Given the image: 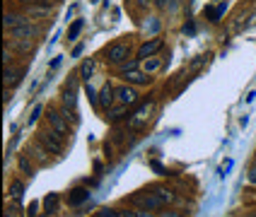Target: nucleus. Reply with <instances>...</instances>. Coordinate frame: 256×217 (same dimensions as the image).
<instances>
[{
	"mask_svg": "<svg viewBox=\"0 0 256 217\" xmlns=\"http://www.w3.org/2000/svg\"><path fill=\"white\" fill-rule=\"evenodd\" d=\"M130 51H133V43L130 41L109 43V46L104 48V63H106V65H112V68H118V65H124V63L128 60Z\"/></svg>",
	"mask_w": 256,
	"mask_h": 217,
	"instance_id": "nucleus-1",
	"label": "nucleus"
},
{
	"mask_svg": "<svg viewBox=\"0 0 256 217\" xmlns=\"http://www.w3.org/2000/svg\"><path fill=\"white\" fill-rule=\"evenodd\" d=\"M63 138H66V135H60V133L54 128H46L39 133V143H42L51 155H60V152H63Z\"/></svg>",
	"mask_w": 256,
	"mask_h": 217,
	"instance_id": "nucleus-2",
	"label": "nucleus"
},
{
	"mask_svg": "<svg viewBox=\"0 0 256 217\" xmlns=\"http://www.w3.org/2000/svg\"><path fill=\"white\" fill-rule=\"evenodd\" d=\"M133 203L140 208V210H160V208H164V203L157 198V193H148V191H140V193H136L133 196Z\"/></svg>",
	"mask_w": 256,
	"mask_h": 217,
	"instance_id": "nucleus-3",
	"label": "nucleus"
},
{
	"mask_svg": "<svg viewBox=\"0 0 256 217\" xmlns=\"http://www.w3.org/2000/svg\"><path fill=\"white\" fill-rule=\"evenodd\" d=\"M121 80L128 82V85H133V87H148L150 82H152V75H150V72H145L142 68H136V70L121 72Z\"/></svg>",
	"mask_w": 256,
	"mask_h": 217,
	"instance_id": "nucleus-4",
	"label": "nucleus"
},
{
	"mask_svg": "<svg viewBox=\"0 0 256 217\" xmlns=\"http://www.w3.org/2000/svg\"><path fill=\"white\" fill-rule=\"evenodd\" d=\"M162 48H164V39H160V36H152L150 41H142L140 46H138V53H136V58H138V60L152 58L155 53H160Z\"/></svg>",
	"mask_w": 256,
	"mask_h": 217,
	"instance_id": "nucleus-5",
	"label": "nucleus"
},
{
	"mask_svg": "<svg viewBox=\"0 0 256 217\" xmlns=\"http://www.w3.org/2000/svg\"><path fill=\"white\" fill-rule=\"evenodd\" d=\"M46 121H48V128L58 130L60 135H68V133H70V121H68L66 116L60 114V111H54V109H48V111H46Z\"/></svg>",
	"mask_w": 256,
	"mask_h": 217,
	"instance_id": "nucleus-6",
	"label": "nucleus"
},
{
	"mask_svg": "<svg viewBox=\"0 0 256 217\" xmlns=\"http://www.w3.org/2000/svg\"><path fill=\"white\" fill-rule=\"evenodd\" d=\"M116 101L124 104V106H133V104L138 101V87L128 85V82L118 85L116 87Z\"/></svg>",
	"mask_w": 256,
	"mask_h": 217,
	"instance_id": "nucleus-7",
	"label": "nucleus"
},
{
	"mask_svg": "<svg viewBox=\"0 0 256 217\" xmlns=\"http://www.w3.org/2000/svg\"><path fill=\"white\" fill-rule=\"evenodd\" d=\"M116 101V87L112 82H104V87L100 89V109L106 114Z\"/></svg>",
	"mask_w": 256,
	"mask_h": 217,
	"instance_id": "nucleus-8",
	"label": "nucleus"
},
{
	"mask_svg": "<svg viewBox=\"0 0 256 217\" xmlns=\"http://www.w3.org/2000/svg\"><path fill=\"white\" fill-rule=\"evenodd\" d=\"M12 39H36L39 34H42V27H36V24H32V22H27V24H22V27H14L8 31Z\"/></svg>",
	"mask_w": 256,
	"mask_h": 217,
	"instance_id": "nucleus-9",
	"label": "nucleus"
},
{
	"mask_svg": "<svg viewBox=\"0 0 256 217\" xmlns=\"http://www.w3.org/2000/svg\"><path fill=\"white\" fill-rule=\"evenodd\" d=\"M27 22H32V19H29V14L5 12V19H2V27H5V31H10V29H14V27H22V24H27Z\"/></svg>",
	"mask_w": 256,
	"mask_h": 217,
	"instance_id": "nucleus-10",
	"label": "nucleus"
},
{
	"mask_svg": "<svg viewBox=\"0 0 256 217\" xmlns=\"http://www.w3.org/2000/svg\"><path fill=\"white\" fill-rule=\"evenodd\" d=\"M152 106H155V101H152V99L145 101L140 109H138L136 114L130 116V121H128V123H130V128H138L140 123H145V121H148V114H150V109H152Z\"/></svg>",
	"mask_w": 256,
	"mask_h": 217,
	"instance_id": "nucleus-11",
	"label": "nucleus"
},
{
	"mask_svg": "<svg viewBox=\"0 0 256 217\" xmlns=\"http://www.w3.org/2000/svg\"><path fill=\"white\" fill-rule=\"evenodd\" d=\"M85 201H90V191H87V188H82V186L72 188L70 193H68V205H70V208H80Z\"/></svg>",
	"mask_w": 256,
	"mask_h": 217,
	"instance_id": "nucleus-12",
	"label": "nucleus"
},
{
	"mask_svg": "<svg viewBox=\"0 0 256 217\" xmlns=\"http://www.w3.org/2000/svg\"><path fill=\"white\" fill-rule=\"evenodd\" d=\"M225 10H228V2H218V7H206V17H208V22L210 24H218L220 19H222V14H225Z\"/></svg>",
	"mask_w": 256,
	"mask_h": 217,
	"instance_id": "nucleus-13",
	"label": "nucleus"
},
{
	"mask_svg": "<svg viewBox=\"0 0 256 217\" xmlns=\"http://www.w3.org/2000/svg\"><path fill=\"white\" fill-rule=\"evenodd\" d=\"M27 14L29 17H46V14H51V5H46V2L27 5Z\"/></svg>",
	"mask_w": 256,
	"mask_h": 217,
	"instance_id": "nucleus-14",
	"label": "nucleus"
},
{
	"mask_svg": "<svg viewBox=\"0 0 256 217\" xmlns=\"http://www.w3.org/2000/svg\"><path fill=\"white\" fill-rule=\"evenodd\" d=\"M152 193H157V198L164 203V205H170V203L176 201V196L172 193L170 188H164V186H152Z\"/></svg>",
	"mask_w": 256,
	"mask_h": 217,
	"instance_id": "nucleus-15",
	"label": "nucleus"
},
{
	"mask_svg": "<svg viewBox=\"0 0 256 217\" xmlns=\"http://www.w3.org/2000/svg\"><path fill=\"white\" fill-rule=\"evenodd\" d=\"M140 68L145 72H150V75H152V72H157L160 68H162V58H155V56H152V58H145V60L140 63Z\"/></svg>",
	"mask_w": 256,
	"mask_h": 217,
	"instance_id": "nucleus-16",
	"label": "nucleus"
},
{
	"mask_svg": "<svg viewBox=\"0 0 256 217\" xmlns=\"http://www.w3.org/2000/svg\"><path fill=\"white\" fill-rule=\"evenodd\" d=\"M82 29H85V19H72V24L68 27V41H75Z\"/></svg>",
	"mask_w": 256,
	"mask_h": 217,
	"instance_id": "nucleus-17",
	"label": "nucleus"
},
{
	"mask_svg": "<svg viewBox=\"0 0 256 217\" xmlns=\"http://www.w3.org/2000/svg\"><path fill=\"white\" fill-rule=\"evenodd\" d=\"M17 77H20V72L14 70L12 65H5V70H2V85L5 87H10L17 82Z\"/></svg>",
	"mask_w": 256,
	"mask_h": 217,
	"instance_id": "nucleus-18",
	"label": "nucleus"
},
{
	"mask_svg": "<svg viewBox=\"0 0 256 217\" xmlns=\"http://www.w3.org/2000/svg\"><path fill=\"white\" fill-rule=\"evenodd\" d=\"M92 70H94V60H92V58H85V63H82V65H80V70H78L80 80L90 82V75H92Z\"/></svg>",
	"mask_w": 256,
	"mask_h": 217,
	"instance_id": "nucleus-19",
	"label": "nucleus"
},
{
	"mask_svg": "<svg viewBox=\"0 0 256 217\" xmlns=\"http://www.w3.org/2000/svg\"><path fill=\"white\" fill-rule=\"evenodd\" d=\"M142 29H145L148 34H157V31L162 29V22H160V17H155V14H152V17H148V19H145V24H142Z\"/></svg>",
	"mask_w": 256,
	"mask_h": 217,
	"instance_id": "nucleus-20",
	"label": "nucleus"
},
{
	"mask_svg": "<svg viewBox=\"0 0 256 217\" xmlns=\"http://www.w3.org/2000/svg\"><path fill=\"white\" fill-rule=\"evenodd\" d=\"M12 43L20 53H29L34 48V39H12Z\"/></svg>",
	"mask_w": 256,
	"mask_h": 217,
	"instance_id": "nucleus-21",
	"label": "nucleus"
},
{
	"mask_svg": "<svg viewBox=\"0 0 256 217\" xmlns=\"http://www.w3.org/2000/svg\"><path fill=\"white\" fill-rule=\"evenodd\" d=\"M20 172L24 174V176H34V167H32V162H29L27 155L20 157Z\"/></svg>",
	"mask_w": 256,
	"mask_h": 217,
	"instance_id": "nucleus-22",
	"label": "nucleus"
},
{
	"mask_svg": "<svg viewBox=\"0 0 256 217\" xmlns=\"http://www.w3.org/2000/svg\"><path fill=\"white\" fill-rule=\"evenodd\" d=\"M140 63L142 60H138V58H128L126 63H124V65H118L116 70H118V75H121V72H126V70H136V68H140Z\"/></svg>",
	"mask_w": 256,
	"mask_h": 217,
	"instance_id": "nucleus-23",
	"label": "nucleus"
},
{
	"mask_svg": "<svg viewBox=\"0 0 256 217\" xmlns=\"http://www.w3.org/2000/svg\"><path fill=\"white\" fill-rule=\"evenodd\" d=\"M58 205V196L56 193H48L46 198H44V208H46V213H54Z\"/></svg>",
	"mask_w": 256,
	"mask_h": 217,
	"instance_id": "nucleus-24",
	"label": "nucleus"
},
{
	"mask_svg": "<svg viewBox=\"0 0 256 217\" xmlns=\"http://www.w3.org/2000/svg\"><path fill=\"white\" fill-rule=\"evenodd\" d=\"M85 94H87V99L92 101L94 106H100V92H97L94 87L90 85V82H87V85H85Z\"/></svg>",
	"mask_w": 256,
	"mask_h": 217,
	"instance_id": "nucleus-25",
	"label": "nucleus"
},
{
	"mask_svg": "<svg viewBox=\"0 0 256 217\" xmlns=\"http://www.w3.org/2000/svg\"><path fill=\"white\" fill-rule=\"evenodd\" d=\"M22 193H24V184H22L20 179H14L12 184H10V196H14V198H22Z\"/></svg>",
	"mask_w": 256,
	"mask_h": 217,
	"instance_id": "nucleus-26",
	"label": "nucleus"
},
{
	"mask_svg": "<svg viewBox=\"0 0 256 217\" xmlns=\"http://www.w3.org/2000/svg\"><path fill=\"white\" fill-rule=\"evenodd\" d=\"M128 106H124V104H118V109H109L106 111V118H112V121H116V118H121V114L126 111Z\"/></svg>",
	"mask_w": 256,
	"mask_h": 217,
	"instance_id": "nucleus-27",
	"label": "nucleus"
},
{
	"mask_svg": "<svg viewBox=\"0 0 256 217\" xmlns=\"http://www.w3.org/2000/svg\"><path fill=\"white\" fill-rule=\"evenodd\" d=\"M42 114H44V106H42V104H36V106L32 109V116H29V126H32V123H36Z\"/></svg>",
	"mask_w": 256,
	"mask_h": 217,
	"instance_id": "nucleus-28",
	"label": "nucleus"
},
{
	"mask_svg": "<svg viewBox=\"0 0 256 217\" xmlns=\"http://www.w3.org/2000/svg\"><path fill=\"white\" fill-rule=\"evenodd\" d=\"M10 60H12V53H10V41H5V46H2V65H10Z\"/></svg>",
	"mask_w": 256,
	"mask_h": 217,
	"instance_id": "nucleus-29",
	"label": "nucleus"
},
{
	"mask_svg": "<svg viewBox=\"0 0 256 217\" xmlns=\"http://www.w3.org/2000/svg\"><path fill=\"white\" fill-rule=\"evenodd\" d=\"M182 5V0H167V12H176Z\"/></svg>",
	"mask_w": 256,
	"mask_h": 217,
	"instance_id": "nucleus-30",
	"label": "nucleus"
},
{
	"mask_svg": "<svg viewBox=\"0 0 256 217\" xmlns=\"http://www.w3.org/2000/svg\"><path fill=\"white\" fill-rule=\"evenodd\" d=\"M150 169H152V172H157V174H167V169H164L160 162H150Z\"/></svg>",
	"mask_w": 256,
	"mask_h": 217,
	"instance_id": "nucleus-31",
	"label": "nucleus"
},
{
	"mask_svg": "<svg viewBox=\"0 0 256 217\" xmlns=\"http://www.w3.org/2000/svg\"><path fill=\"white\" fill-rule=\"evenodd\" d=\"M82 51H85V46H82V43H78V46H75V48H72L70 58H78V56H80V53H82Z\"/></svg>",
	"mask_w": 256,
	"mask_h": 217,
	"instance_id": "nucleus-32",
	"label": "nucleus"
},
{
	"mask_svg": "<svg viewBox=\"0 0 256 217\" xmlns=\"http://www.w3.org/2000/svg\"><path fill=\"white\" fill-rule=\"evenodd\" d=\"M249 184H252V186H256V164L249 169Z\"/></svg>",
	"mask_w": 256,
	"mask_h": 217,
	"instance_id": "nucleus-33",
	"label": "nucleus"
},
{
	"mask_svg": "<svg viewBox=\"0 0 256 217\" xmlns=\"http://www.w3.org/2000/svg\"><path fill=\"white\" fill-rule=\"evenodd\" d=\"M160 217H184V215H182V213H176V210H164Z\"/></svg>",
	"mask_w": 256,
	"mask_h": 217,
	"instance_id": "nucleus-34",
	"label": "nucleus"
},
{
	"mask_svg": "<svg viewBox=\"0 0 256 217\" xmlns=\"http://www.w3.org/2000/svg\"><path fill=\"white\" fill-rule=\"evenodd\" d=\"M27 217H36V203H32V205H29V210H27Z\"/></svg>",
	"mask_w": 256,
	"mask_h": 217,
	"instance_id": "nucleus-35",
	"label": "nucleus"
},
{
	"mask_svg": "<svg viewBox=\"0 0 256 217\" xmlns=\"http://www.w3.org/2000/svg\"><path fill=\"white\" fill-rule=\"evenodd\" d=\"M232 164H234L232 159H228V162H225V167H222V176H228V172L232 169Z\"/></svg>",
	"mask_w": 256,
	"mask_h": 217,
	"instance_id": "nucleus-36",
	"label": "nucleus"
},
{
	"mask_svg": "<svg viewBox=\"0 0 256 217\" xmlns=\"http://www.w3.org/2000/svg\"><path fill=\"white\" fill-rule=\"evenodd\" d=\"M155 7L157 10H167V0H155Z\"/></svg>",
	"mask_w": 256,
	"mask_h": 217,
	"instance_id": "nucleus-37",
	"label": "nucleus"
},
{
	"mask_svg": "<svg viewBox=\"0 0 256 217\" xmlns=\"http://www.w3.org/2000/svg\"><path fill=\"white\" fill-rule=\"evenodd\" d=\"M196 31V27H194V22H188V24H184V34H194Z\"/></svg>",
	"mask_w": 256,
	"mask_h": 217,
	"instance_id": "nucleus-38",
	"label": "nucleus"
},
{
	"mask_svg": "<svg viewBox=\"0 0 256 217\" xmlns=\"http://www.w3.org/2000/svg\"><path fill=\"white\" fill-rule=\"evenodd\" d=\"M136 217H155V215H152L150 210H138V213H136Z\"/></svg>",
	"mask_w": 256,
	"mask_h": 217,
	"instance_id": "nucleus-39",
	"label": "nucleus"
},
{
	"mask_svg": "<svg viewBox=\"0 0 256 217\" xmlns=\"http://www.w3.org/2000/svg\"><path fill=\"white\" fill-rule=\"evenodd\" d=\"M10 99H12V94H10V87H5V97H2V101H5V104H10Z\"/></svg>",
	"mask_w": 256,
	"mask_h": 217,
	"instance_id": "nucleus-40",
	"label": "nucleus"
},
{
	"mask_svg": "<svg viewBox=\"0 0 256 217\" xmlns=\"http://www.w3.org/2000/svg\"><path fill=\"white\" fill-rule=\"evenodd\" d=\"M60 60H63V58L58 56V58H54V60H51V70H56L58 65H60Z\"/></svg>",
	"mask_w": 256,
	"mask_h": 217,
	"instance_id": "nucleus-41",
	"label": "nucleus"
},
{
	"mask_svg": "<svg viewBox=\"0 0 256 217\" xmlns=\"http://www.w3.org/2000/svg\"><path fill=\"white\" fill-rule=\"evenodd\" d=\"M17 2H22V5H36V2H44V0H17Z\"/></svg>",
	"mask_w": 256,
	"mask_h": 217,
	"instance_id": "nucleus-42",
	"label": "nucleus"
},
{
	"mask_svg": "<svg viewBox=\"0 0 256 217\" xmlns=\"http://www.w3.org/2000/svg\"><path fill=\"white\" fill-rule=\"evenodd\" d=\"M213 2H222V0H213Z\"/></svg>",
	"mask_w": 256,
	"mask_h": 217,
	"instance_id": "nucleus-43",
	"label": "nucleus"
}]
</instances>
